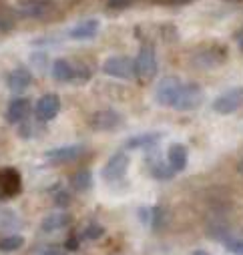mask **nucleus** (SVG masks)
Masks as SVG:
<instances>
[{"label":"nucleus","instance_id":"nucleus-1","mask_svg":"<svg viewBox=\"0 0 243 255\" xmlns=\"http://www.w3.org/2000/svg\"><path fill=\"white\" fill-rule=\"evenodd\" d=\"M52 79L58 83H85L91 79V71L87 67H75L73 62L58 58L52 62Z\"/></svg>","mask_w":243,"mask_h":255},{"label":"nucleus","instance_id":"nucleus-2","mask_svg":"<svg viewBox=\"0 0 243 255\" xmlns=\"http://www.w3.org/2000/svg\"><path fill=\"white\" fill-rule=\"evenodd\" d=\"M205 101V93L199 85L195 83H189V85H183L177 95V101L173 105L175 111H181V113H187V111H195L203 105Z\"/></svg>","mask_w":243,"mask_h":255},{"label":"nucleus","instance_id":"nucleus-3","mask_svg":"<svg viewBox=\"0 0 243 255\" xmlns=\"http://www.w3.org/2000/svg\"><path fill=\"white\" fill-rule=\"evenodd\" d=\"M103 73L119 81H131L135 77V62L129 56H111L103 62Z\"/></svg>","mask_w":243,"mask_h":255},{"label":"nucleus","instance_id":"nucleus-4","mask_svg":"<svg viewBox=\"0 0 243 255\" xmlns=\"http://www.w3.org/2000/svg\"><path fill=\"white\" fill-rule=\"evenodd\" d=\"M129 155L127 151H117L111 155V159L107 161L105 169H103V179L109 181V183H115V181H121L125 179L127 171H129Z\"/></svg>","mask_w":243,"mask_h":255},{"label":"nucleus","instance_id":"nucleus-5","mask_svg":"<svg viewBox=\"0 0 243 255\" xmlns=\"http://www.w3.org/2000/svg\"><path fill=\"white\" fill-rule=\"evenodd\" d=\"M243 107V87H233L213 101V111L219 115H231Z\"/></svg>","mask_w":243,"mask_h":255},{"label":"nucleus","instance_id":"nucleus-6","mask_svg":"<svg viewBox=\"0 0 243 255\" xmlns=\"http://www.w3.org/2000/svg\"><path fill=\"white\" fill-rule=\"evenodd\" d=\"M135 62V75L143 81H151L155 75H157V56H155V50L149 48V46H143L137 54V58L133 60Z\"/></svg>","mask_w":243,"mask_h":255},{"label":"nucleus","instance_id":"nucleus-7","mask_svg":"<svg viewBox=\"0 0 243 255\" xmlns=\"http://www.w3.org/2000/svg\"><path fill=\"white\" fill-rule=\"evenodd\" d=\"M181 87H183V83H181L177 77H167L163 79L159 85H157V91H155V99L161 107H173L175 101H177V95L181 91Z\"/></svg>","mask_w":243,"mask_h":255},{"label":"nucleus","instance_id":"nucleus-8","mask_svg":"<svg viewBox=\"0 0 243 255\" xmlns=\"http://www.w3.org/2000/svg\"><path fill=\"white\" fill-rule=\"evenodd\" d=\"M60 111V99L56 95H44L36 101V107H34V115L40 123H48L52 121Z\"/></svg>","mask_w":243,"mask_h":255},{"label":"nucleus","instance_id":"nucleus-9","mask_svg":"<svg viewBox=\"0 0 243 255\" xmlns=\"http://www.w3.org/2000/svg\"><path fill=\"white\" fill-rule=\"evenodd\" d=\"M121 125V115L117 111L105 109V111H97L91 117V127L99 133H107V131H115Z\"/></svg>","mask_w":243,"mask_h":255},{"label":"nucleus","instance_id":"nucleus-10","mask_svg":"<svg viewBox=\"0 0 243 255\" xmlns=\"http://www.w3.org/2000/svg\"><path fill=\"white\" fill-rule=\"evenodd\" d=\"M83 151H85L83 145H65V147H56V149L46 151L44 159L48 163H54V165H58V163H71V161L79 159L83 155Z\"/></svg>","mask_w":243,"mask_h":255},{"label":"nucleus","instance_id":"nucleus-11","mask_svg":"<svg viewBox=\"0 0 243 255\" xmlns=\"http://www.w3.org/2000/svg\"><path fill=\"white\" fill-rule=\"evenodd\" d=\"M20 191V177L12 169H2L0 171V199L12 197Z\"/></svg>","mask_w":243,"mask_h":255},{"label":"nucleus","instance_id":"nucleus-12","mask_svg":"<svg viewBox=\"0 0 243 255\" xmlns=\"http://www.w3.org/2000/svg\"><path fill=\"white\" fill-rule=\"evenodd\" d=\"M30 115V101L24 99V97H18V99H12L8 109H6V121L12 123V125H18L22 121H26V117Z\"/></svg>","mask_w":243,"mask_h":255},{"label":"nucleus","instance_id":"nucleus-13","mask_svg":"<svg viewBox=\"0 0 243 255\" xmlns=\"http://www.w3.org/2000/svg\"><path fill=\"white\" fill-rule=\"evenodd\" d=\"M147 165H149V173L153 179H159V181H171L175 177V169L169 165V161H163L159 155H153L147 159Z\"/></svg>","mask_w":243,"mask_h":255},{"label":"nucleus","instance_id":"nucleus-14","mask_svg":"<svg viewBox=\"0 0 243 255\" xmlns=\"http://www.w3.org/2000/svg\"><path fill=\"white\" fill-rule=\"evenodd\" d=\"M30 83H32V75H30L28 69H14V71H10L6 75V85H8V89L12 93L26 91L30 87Z\"/></svg>","mask_w":243,"mask_h":255},{"label":"nucleus","instance_id":"nucleus-15","mask_svg":"<svg viewBox=\"0 0 243 255\" xmlns=\"http://www.w3.org/2000/svg\"><path fill=\"white\" fill-rule=\"evenodd\" d=\"M161 139H163V133H161V131L141 133V135H137V137H131L125 147H127V149H143V151H147V149H155Z\"/></svg>","mask_w":243,"mask_h":255},{"label":"nucleus","instance_id":"nucleus-16","mask_svg":"<svg viewBox=\"0 0 243 255\" xmlns=\"http://www.w3.org/2000/svg\"><path fill=\"white\" fill-rule=\"evenodd\" d=\"M167 161H169V165L175 169V173L183 171V169L187 167V161H189L187 147H185V145H181V143L171 145L169 151H167Z\"/></svg>","mask_w":243,"mask_h":255},{"label":"nucleus","instance_id":"nucleus-17","mask_svg":"<svg viewBox=\"0 0 243 255\" xmlns=\"http://www.w3.org/2000/svg\"><path fill=\"white\" fill-rule=\"evenodd\" d=\"M97 32H99V20L89 18V20H83L77 26H73L69 30V36L73 40H89V38L97 36Z\"/></svg>","mask_w":243,"mask_h":255},{"label":"nucleus","instance_id":"nucleus-18","mask_svg":"<svg viewBox=\"0 0 243 255\" xmlns=\"http://www.w3.org/2000/svg\"><path fill=\"white\" fill-rule=\"evenodd\" d=\"M71 215L69 213H63V211H58V213H50L44 221H42V231L44 233H54V231H60V229H67L71 225Z\"/></svg>","mask_w":243,"mask_h":255},{"label":"nucleus","instance_id":"nucleus-19","mask_svg":"<svg viewBox=\"0 0 243 255\" xmlns=\"http://www.w3.org/2000/svg\"><path fill=\"white\" fill-rule=\"evenodd\" d=\"M71 185L75 191H79V193H85V191H89L93 187V175L89 169H83V171H77L73 177H71Z\"/></svg>","mask_w":243,"mask_h":255},{"label":"nucleus","instance_id":"nucleus-20","mask_svg":"<svg viewBox=\"0 0 243 255\" xmlns=\"http://www.w3.org/2000/svg\"><path fill=\"white\" fill-rule=\"evenodd\" d=\"M22 245H24V239L20 235H8L4 239H0V251H4V253L18 251Z\"/></svg>","mask_w":243,"mask_h":255},{"label":"nucleus","instance_id":"nucleus-21","mask_svg":"<svg viewBox=\"0 0 243 255\" xmlns=\"http://www.w3.org/2000/svg\"><path fill=\"white\" fill-rule=\"evenodd\" d=\"M46 10H48V4L40 2V0H38V2H26L20 8V12L24 16H42V14H46Z\"/></svg>","mask_w":243,"mask_h":255},{"label":"nucleus","instance_id":"nucleus-22","mask_svg":"<svg viewBox=\"0 0 243 255\" xmlns=\"http://www.w3.org/2000/svg\"><path fill=\"white\" fill-rule=\"evenodd\" d=\"M103 235H105V227L99 225V223H91V225H87L85 231H83V239H87V241L101 239Z\"/></svg>","mask_w":243,"mask_h":255},{"label":"nucleus","instance_id":"nucleus-23","mask_svg":"<svg viewBox=\"0 0 243 255\" xmlns=\"http://www.w3.org/2000/svg\"><path fill=\"white\" fill-rule=\"evenodd\" d=\"M225 249L233 255H243V239H235V237L225 239Z\"/></svg>","mask_w":243,"mask_h":255},{"label":"nucleus","instance_id":"nucleus-24","mask_svg":"<svg viewBox=\"0 0 243 255\" xmlns=\"http://www.w3.org/2000/svg\"><path fill=\"white\" fill-rule=\"evenodd\" d=\"M161 217H163L161 207H153V209H151V227L159 229V225H161Z\"/></svg>","mask_w":243,"mask_h":255},{"label":"nucleus","instance_id":"nucleus-25","mask_svg":"<svg viewBox=\"0 0 243 255\" xmlns=\"http://www.w3.org/2000/svg\"><path fill=\"white\" fill-rule=\"evenodd\" d=\"M54 203H56L58 207L69 205V203H71V197H69L67 191H60V193H56V195H54Z\"/></svg>","mask_w":243,"mask_h":255},{"label":"nucleus","instance_id":"nucleus-26","mask_svg":"<svg viewBox=\"0 0 243 255\" xmlns=\"http://www.w3.org/2000/svg\"><path fill=\"white\" fill-rule=\"evenodd\" d=\"M40 255H67V251L60 249V247H46Z\"/></svg>","mask_w":243,"mask_h":255},{"label":"nucleus","instance_id":"nucleus-27","mask_svg":"<svg viewBox=\"0 0 243 255\" xmlns=\"http://www.w3.org/2000/svg\"><path fill=\"white\" fill-rule=\"evenodd\" d=\"M67 249H69V251H77V249H79V241H77L75 237H69V239H67Z\"/></svg>","mask_w":243,"mask_h":255},{"label":"nucleus","instance_id":"nucleus-28","mask_svg":"<svg viewBox=\"0 0 243 255\" xmlns=\"http://www.w3.org/2000/svg\"><path fill=\"white\" fill-rule=\"evenodd\" d=\"M109 4H111L113 8H119V6H127L129 0H109Z\"/></svg>","mask_w":243,"mask_h":255},{"label":"nucleus","instance_id":"nucleus-29","mask_svg":"<svg viewBox=\"0 0 243 255\" xmlns=\"http://www.w3.org/2000/svg\"><path fill=\"white\" fill-rule=\"evenodd\" d=\"M235 40H237V46H239V50L243 52V28H239V30H237V34H235Z\"/></svg>","mask_w":243,"mask_h":255},{"label":"nucleus","instance_id":"nucleus-30","mask_svg":"<svg viewBox=\"0 0 243 255\" xmlns=\"http://www.w3.org/2000/svg\"><path fill=\"white\" fill-rule=\"evenodd\" d=\"M191 255H209V253H207L205 249H197V251H193Z\"/></svg>","mask_w":243,"mask_h":255},{"label":"nucleus","instance_id":"nucleus-31","mask_svg":"<svg viewBox=\"0 0 243 255\" xmlns=\"http://www.w3.org/2000/svg\"><path fill=\"white\" fill-rule=\"evenodd\" d=\"M6 28H8V26H6V24H4V22H2V20H0V32H4V30H6Z\"/></svg>","mask_w":243,"mask_h":255},{"label":"nucleus","instance_id":"nucleus-32","mask_svg":"<svg viewBox=\"0 0 243 255\" xmlns=\"http://www.w3.org/2000/svg\"><path fill=\"white\" fill-rule=\"evenodd\" d=\"M239 173H241V175H243V161H241V163H239Z\"/></svg>","mask_w":243,"mask_h":255}]
</instances>
